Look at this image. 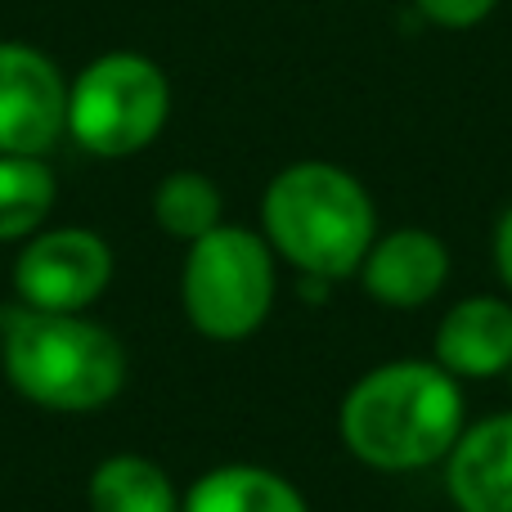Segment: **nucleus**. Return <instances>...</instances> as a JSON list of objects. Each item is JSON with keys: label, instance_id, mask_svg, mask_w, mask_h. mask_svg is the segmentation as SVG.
Listing matches in <instances>:
<instances>
[{"label": "nucleus", "instance_id": "1", "mask_svg": "<svg viewBox=\"0 0 512 512\" xmlns=\"http://www.w3.org/2000/svg\"><path fill=\"white\" fill-rule=\"evenodd\" d=\"M337 427L364 468L423 472L445 463L463 436L459 378H450L436 360L378 364L346 391Z\"/></svg>", "mask_w": 512, "mask_h": 512}, {"label": "nucleus", "instance_id": "2", "mask_svg": "<svg viewBox=\"0 0 512 512\" xmlns=\"http://www.w3.org/2000/svg\"><path fill=\"white\" fill-rule=\"evenodd\" d=\"M0 364L18 396L54 414H95L126 387V351L104 324L23 301L0 310Z\"/></svg>", "mask_w": 512, "mask_h": 512}, {"label": "nucleus", "instance_id": "3", "mask_svg": "<svg viewBox=\"0 0 512 512\" xmlns=\"http://www.w3.org/2000/svg\"><path fill=\"white\" fill-rule=\"evenodd\" d=\"M265 243L310 279H346L373 248L378 212L351 171L333 162H292L261 198Z\"/></svg>", "mask_w": 512, "mask_h": 512}, {"label": "nucleus", "instance_id": "4", "mask_svg": "<svg viewBox=\"0 0 512 512\" xmlns=\"http://www.w3.org/2000/svg\"><path fill=\"white\" fill-rule=\"evenodd\" d=\"M180 301L189 324L212 342H243L274 306V248L243 225H216L189 243L180 270Z\"/></svg>", "mask_w": 512, "mask_h": 512}, {"label": "nucleus", "instance_id": "5", "mask_svg": "<svg viewBox=\"0 0 512 512\" xmlns=\"http://www.w3.org/2000/svg\"><path fill=\"white\" fill-rule=\"evenodd\" d=\"M167 113V72L131 50L99 54L68 86V135L95 158H131L149 149Z\"/></svg>", "mask_w": 512, "mask_h": 512}, {"label": "nucleus", "instance_id": "6", "mask_svg": "<svg viewBox=\"0 0 512 512\" xmlns=\"http://www.w3.org/2000/svg\"><path fill=\"white\" fill-rule=\"evenodd\" d=\"M113 283V248L95 230H45L23 243L14 261V292L23 306L81 315Z\"/></svg>", "mask_w": 512, "mask_h": 512}, {"label": "nucleus", "instance_id": "7", "mask_svg": "<svg viewBox=\"0 0 512 512\" xmlns=\"http://www.w3.org/2000/svg\"><path fill=\"white\" fill-rule=\"evenodd\" d=\"M68 131V86L41 50L0 41V153L45 158Z\"/></svg>", "mask_w": 512, "mask_h": 512}, {"label": "nucleus", "instance_id": "8", "mask_svg": "<svg viewBox=\"0 0 512 512\" xmlns=\"http://www.w3.org/2000/svg\"><path fill=\"white\" fill-rule=\"evenodd\" d=\"M355 274H360L364 292L373 301H382L391 310H418L450 279V248L432 230L405 225V230L373 239V248L364 252Z\"/></svg>", "mask_w": 512, "mask_h": 512}, {"label": "nucleus", "instance_id": "9", "mask_svg": "<svg viewBox=\"0 0 512 512\" xmlns=\"http://www.w3.org/2000/svg\"><path fill=\"white\" fill-rule=\"evenodd\" d=\"M436 364L450 378H499L512 369V301L463 297L436 324Z\"/></svg>", "mask_w": 512, "mask_h": 512}, {"label": "nucleus", "instance_id": "10", "mask_svg": "<svg viewBox=\"0 0 512 512\" xmlns=\"http://www.w3.org/2000/svg\"><path fill=\"white\" fill-rule=\"evenodd\" d=\"M445 490L459 512H512V414L463 427L445 454Z\"/></svg>", "mask_w": 512, "mask_h": 512}, {"label": "nucleus", "instance_id": "11", "mask_svg": "<svg viewBox=\"0 0 512 512\" xmlns=\"http://www.w3.org/2000/svg\"><path fill=\"white\" fill-rule=\"evenodd\" d=\"M180 512H310L288 477L256 463H225L189 486Z\"/></svg>", "mask_w": 512, "mask_h": 512}, {"label": "nucleus", "instance_id": "12", "mask_svg": "<svg viewBox=\"0 0 512 512\" xmlns=\"http://www.w3.org/2000/svg\"><path fill=\"white\" fill-rule=\"evenodd\" d=\"M90 512H180L176 486L153 459L113 454L90 472Z\"/></svg>", "mask_w": 512, "mask_h": 512}, {"label": "nucleus", "instance_id": "13", "mask_svg": "<svg viewBox=\"0 0 512 512\" xmlns=\"http://www.w3.org/2000/svg\"><path fill=\"white\" fill-rule=\"evenodd\" d=\"M54 171L41 158L0 153V243L32 239L54 207Z\"/></svg>", "mask_w": 512, "mask_h": 512}, {"label": "nucleus", "instance_id": "14", "mask_svg": "<svg viewBox=\"0 0 512 512\" xmlns=\"http://www.w3.org/2000/svg\"><path fill=\"white\" fill-rule=\"evenodd\" d=\"M221 212H225L221 189L203 171H171L158 185V194H153V221L162 225V234L185 243L212 234L221 225Z\"/></svg>", "mask_w": 512, "mask_h": 512}, {"label": "nucleus", "instance_id": "15", "mask_svg": "<svg viewBox=\"0 0 512 512\" xmlns=\"http://www.w3.org/2000/svg\"><path fill=\"white\" fill-rule=\"evenodd\" d=\"M418 14L436 27H450V32H463V27H477L499 0H414Z\"/></svg>", "mask_w": 512, "mask_h": 512}, {"label": "nucleus", "instance_id": "16", "mask_svg": "<svg viewBox=\"0 0 512 512\" xmlns=\"http://www.w3.org/2000/svg\"><path fill=\"white\" fill-rule=\"evenodd\" d=\"M495 265H499L504 288L512 292V207L504 212V221H499V230H495Z\"/></svg>", "mask_w": 512, "mask_h": 512}, {"label": "nucleus", "instance_id": "17", "mask_svg": "<svg viewBox=\"0 0 512 512\" xmlns=\"http://www.w3.org/2000/svg\"><path fill=\"white\" fill-rule=\"evenodd\" d=\"M508 373H512V369H508Z\"/></svg>", "mask_w": 512, "mask_h": 512}]
</instances>
